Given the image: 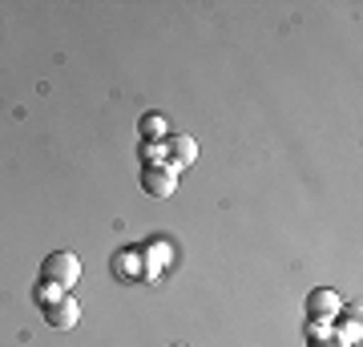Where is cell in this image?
<instances>
[{
	"label": "cell",
	"instance_id": "cell-6",
	"mask_svg": "<svg viewBox=\"0 0 363 347\" xmlns=\"http://www.w3.org/2000/svg\"><path fill=\"white\" fill-rule=\"evenodd\" d=\"M142 138H145V142L166 138V117H162V114H145L142 117Z\"/></svg>",
	"mask_w": 363,
	"mask_h": 347
},
{
	"label": "cell",
	"instance_id": "cell-2",
	"mask_svg": "<svg viewBox=\"0 0 363 347\" xmlns=\"http://www.w3.org/2000/svg\"><path fill=\"white\" fill-rule=\"evenodd\" d=\"M77 279H81V258L73 250H52L40 263V283L52 287V291H69Z\"/></svg>",
	"mask_w": 363,
	"mask_h": 347
},
{
	"label": "cell",
	"instance_id": "cell-7",
	"mask_svg": "<svg viewBox=\"0 0 363 347\" xmlns=\"http://www.w3.org/2000/svg\"><path fill=\"white\" fill-rule=\"evenodd\" d=\"M311 347H351V343H343V339H339V335H331V331H315L311 335Z\"/></svg>",
	"mask_w": 363,
	"mask_h": 347
},
{
	"label": "cell",
	"instance_id": "cell-4",
	"mask_svg": "<svg viewBox=\"0 0 363 347\" xmlns=\"http://www.w3.org/2000/svg\"><path fill=\"white\" fill-rule=\"evenodd\" d=\"M339 295L335 291H323V287H319V291H311V295H307V315H311V323L315 327H319V323H331V319H339Z\"/></svg>",
	"mask_w": 363,
	"mask_h": 347
},
{
	"label": "cell",
	"instance_id": "cell-1",
	"mask_svg": "<svg viewBox=\"0 0 363 347\" xmlns=\"http://www.w3.org/2000/svg\"><path fill=\"white\" fill-rule=\"evenodd\" d=\"M37 303L45 307V319H49V327H57V331H69V327H77L81 307L73 303V299H69V291H52V287L40 283Z\"/></svg>",
	"mask_w": 363,
	"mask_h": 347
},
{
	"label": "cell",
	"instance_id": "cell-3",
	"mask_svg": "<svg viewBox=\"0 0 363 347\" xmlns=\"http://www.w3.org/2000/svg\"><path fill=\"white\" fill-rule=\"evenodd\" d=\"M142 190L150 198H169V194L178 190V178H174V170L166 162H154V166L142 170Z\"/></svg>",
	"mask_w": 363,
	"mask_h": 347
},
{
	"label": "cell",
	"instance_id": "cell-5",
	"mask_svg": "<svg viewBox=\"0 0 363 347\" xmlns=\"http://www.w3.org/2000/svg\"><path fill=\"white\" fill-rule=\"evenodd\" d=\"M162 150H166V166H169V170L190 166V162L198 158V142H194V138H186V133H174V138L162 145Z\"/></svg>",
	"mask_w": 363,
	"mask_h": 347
},
{
	"label": "cell",
	"instance_id": "cell-8",
	"mask_svg": "<svg viewBox=\"0 0 363 347\" xmlns=\"http://www.w3.org/2000/svg\"><path fill=\"white\" fill-rule=\"evenodd\" d=\"M174 347H182V343H174Z\"/></svg>",
	"mask_w": 363,
	"mask_h": 347
}]
</instances>
